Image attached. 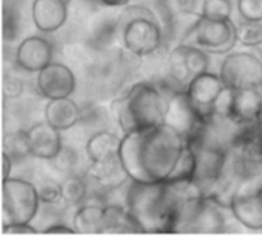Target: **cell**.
Segmentation results:
<instances>
[{"label": "cell", "mask_w": 262, "mask_h": 236, "mask_svg": "<svg viewBox=\"0 0 262 236\" xmlns=\"http://www.w3.org/2000/svg\"><path fill=\"white\" fill-rule=\"evenodd\" d=\"M81 118V111L69 97L54 98L45 108V120L58 131H68L74 127Z\"/></svg>", "instance_id": "2e32d148"}, {"label": "cell", "mask_w": 262, "mask_h": 236, "mask_svg": "<svg viewBox=\"0 0 262 236\" xmlns=\"http://www.w3.org/2000/svg\"><path fill=\"white\" fill-rule=\"evenodd\" d=\"M227 86L221 80L220 75L212 72H203L189 83L186 92L193 104V108L198 111V114L204 118L206 123H209L213 117V106L220 95L224 92Z\"/></svg>", "instance_id": "ba28073f"}, {"label": "cell", "mask_w": 262, "mask_h": 236, "mask_svg": "<svg viewBox=\"0 0 262 236\" xmlns=\"http://www.w3.org/2000/svg\"><path fill=\"white\" fill-rule=\"evenodd\" d=\"M98 3L104 5V6H111V8H117V6H126L129 3V0H97Z\"/></svg>", "instance_id": "d590c367"}, {"label": "cell", "mask_w": 262, "mask_h": 236, "mask_svg": "<svg viewBox=\"0 0 262 236\" xmlns=\"http://www.w3.org/2000/svg\"><path fill=\"white\" fill-rule=\"evenodd\" d=\"M5 233H37V229L31 224H15L3 229Z\"/></svg>", "instance_id": "d6a6232c"}, {"label": "cell", "mask_w": 262, "mask_h": 236, "mask_svg": "<svg viewBox=\"0 0 262 236\" xmlns=\"http://www.w3.org/2000/svg\"><path fill=\"white\" fill-rule=\"evenodd\" d=\"M121 38L124 48L138 57H146L157 52L163 43V29L160 20L134 18L121 28Z\"/></svg>", "instance_id": "52a82bcc"}, {"label": "cell", "mask_w": 262, "mask_h": 236, "mask_svg": "<svg viewBox=\"0 0 262 236\" xmlns=\"http://www.w3.org/2000/svg\"><path fill=\"white\" fill-rule=\"evenodd\" d=\"M183 51H184V61L192 75V80L193 77L209 71V57L204 49L196 48L193 45H183Z\"/></svg>", "instance_id": "603a6c76"}, {"label": "cell", "mask_w": 262, "mask_h": 236, "mask_svg": "<svg viewBox=\"0 0 262 236\" xmlns=\"http://www.w3.org/2000/svg\"><path fill=\"white\" fill-rule=\"evenodd\" d=\"M23 92V83L17 77H5L3 80V94L6 98H17Z\"/></svg>", "instance_id": "1f68e13d"}, {"label": "cell", "mask_w": 262, "mask_h": 236, "mask_svg": "<svg viewBox=\"0 0 262 236\" xmlns=\"http://www.w3.org/2000/svg\"><path fill=\"white\" fill-rule=\"evenodd\" d=\"M38 195H40V201L43 204H58L63 203V194H61V184L55 183V181H43L38 187Z\"/></svg>", "instance_id": "83f0119b"}, {"label": "cell", "mask_w": 262, "mask_h": 236, "mask_svg": "<svg viewBox=\"0 0 262 236\" xmlns=\"http://www.w3.org/2000/svg\"><path fill=\"white\" fill-rule=\"evenodd\" d=\"M196 8V0H169V9L175 15L193 14Z\"/></svg>", "instance_id": "4dcf8cb0"}, {"label": "cell", "mask_w": 262, "mask_h": 236, "mask_svg": "<svg viewBox=\"0 0 262 236\" xmlns=\"http://www.w3.org/2000/svg\"><path fill=\"white\" fill-rule=\"evenodd\" d=\"M5 152H8L12 158H25L31 155L29 140L26 131H17L11 134L5 140Z\"/></svg>", "instance_id": "484cf974"}, {"label": "cell", "mask_w": 262, "mask_h": 236, "mask_svg": "<svg viewBox=\"0 0 262 236\" xmlns=\"http://www.w3.org/2000/svg\"><path fill=\"white\" fill-rule=\"evenodd\" d=\"M43 233H75V230H74V227H68L64 224L57 223V224L49 226Z\"/></svg>", "instance_id": "836d02e7"}, {"label": "cell", "mask_w": 262, "mask_h": 236, "mask_svg": "<svg viewBox=\"0 0 262 236\" xmlns=\"http://www.w3.org/2000/svg\"><path fill=\"white\" fill-rule=\"evenodd\" d=\"M101 233H144L127 207L107 206L104 207V220Z\"/></svg>", "instance_id": "d6986e66"}, {"label": "cell", "mask_w": 262, "mask_h": 236, "mask_svg": "<svg viewBox=\"0 0 262 236\" xmlns=\"http://www.w3.org/2000/svg\"><path fill=\"white\" fill-rule=\"evenodd\" d=\"M121 138L109 131H101L94 134L86 143V155L91 163L106 161L120 157Z\"/></svg>", "instance_id": "ac0fdd59"}, {"label": "cell", "mask_w": 262, "mask_h": 236, "mask_svg": "<svg viewBox=\"0 0 262 236\" xmlns=\"http://www.w3.org/2000/svg\"><path fill=\"white\" fill-rule=\"evenodd\" d=\"M140 17H146V18H154L158 20V17L155 15L154 11H150L147 6L143 5H132V6H124L121 14H120V22H118V28L121 29L126 23H129L134 18H140Z\"/></svg>", "instance_id": "f1b7e54d"}, {"label": "cell", "mask_w": 262, "mask_h": 236, "mask_svg": "<svg viewBox=\"0 0 262 236\" xmlns=\"http://www.w3.org/2000/svg\"><path fill=\"white\" fill-rule=\"evenodd\" d=\"M167 77L172 81V88H175L177 91H186L189 83L192 81V75L186 66L184 61V51H183V45L177 46L167 60Z\"/></svg>", "instance_id": "44dd1931"}, {"label": "cell", "mask_w": 262, "mask_h": 236, "mask_svg": "<svg viewBox=\"0 0 262 236\" xmlns=\"http://www.w3.org/2000/svg\"><path fill=\"white\" fill-rule=\"evenodd\" d=\"M75 75L66 65L49 63L46 68L37 72V89L48 100L71 97L75 91Z\"/></svg>", "instance_id": "30bf717a"}, {"label": "cell", "mask_w": 262, "mask_h": 236, "mask_svg": "<svg viewBox=\"0 0 262 236\" xmlns=\"http://www.w3.org/2000/svg\"><path fill=\"white\" fill-rule=\"evenodd\" d=\"M230 212L238 223L252 230H262V172L241 183Z\"/></svg>", "instance_id": "5b68a950"}, {"label": "cell", "mask_w": 262, "mask_h": 236, "mask_svg": "<svg viewBox=\"0 0 262 236\" xmlns=\"http://www.w3.org/2000/svg\"><path fill=\"white\" fill-rule=\"evenodd\" d=\"M54 48L45 37L31 35L20 41L15 51L17 65L28 72H40L49 63H52Z\"/></svg>", "instance_id": "8fae6325"}, {"label": "cell", "mask_w": 262, "mask_h": 236, "mask_svg": "<svg viewBox=\"0 0 262 236\" xmlns=\"http://www.w3.org/2000/svg\"><path fill=\"white\" fill-rule=\"evenodd\" d=\"M262 86L232 89L229 120L238 124H249L259 120L262 112Z\"/></svg>", "instance_id": "4fadbf2b"}, {"label": "cell", "mask_w": 262, "mask_h": 236, "mask_svg": "<svg viewBox=\"0 0 262 236\" xmlns=\"http://www.w3.org/2000/svg\"><path fill=\"white\" fill-rule=\"evenodd\" d=\"M238 12L244 20L262 22V0H238Z\"/></svg>", "instance_id": "f546056e"}, {"label": "cell", "mask_w": 262, "mask_h": 236, "mask_svg": "<svg viewBox=\"0 0 262 236\" xmlns=\"http://www.w3.org/2000/svg\"><path fill=\"white\" fill-rule=\"evenodd\" d=\"M186 138L170 124L127 132L121 138L120 161L130 181H166L172 175L183 151Z\"/></svg>", "instance_id": "6da1fadb"}, {"label": "cell", "mask_w": 262, "mask_h": 236, "mask_svg": "<svg viewBox=\"0 0 262 236\" xmlns=\"http://www.w3.org/2000/svg\"><path fill=\"white\" fill-rule=\"evenodd\" d=\"M11 169H12V157L8 152L3 151V180L9 178Z\"/></svg>", "instance_id": "e575fe53"}, {"label": "cell", "mask_w": 262, "mask_h": 236, "mask_svg": "<svg viewBox=\"0 0 262 236\" xmlns=\"http://www.w3.org/2000/svg\"><path fill=\"white\" fill-rule=\"evenodd\" d=\"M236 37L238 43L247 48H256L262 45V22L243 20L236 25Z\"/></svg>", "instance_id": "cb8c5ba5"}, {"label": "cell", "mask_w": 262, "mask_h": 236, "mask_svg": "<svg viewBox=\"0 0 262 236\" xmlns=\"http://www.w3.org/2000/svg\"><path fill=\"white\" fill-rule=\"evenodd\" d=\"M221 206L209 198H203L193 215L183 224L178 233H223L226 232V217Z\"/></svg>", "instance_id": "7c38bea8"}, {"label": "cell", "mask_w": 262, "mask_h": 236, "mask_svg": "<svg viewBox=\"0 0 262 236\" xmlns=\"http://www.w3.org/2000/svg\"><path fill=\"white\" fill-rule=\"evenodd\" d=\"M38 189L20 178L3 180L2 187V223L3 229L15 224H29L40 207Z\"/></svg>", "instance_id": "3957f363"}, {"label": "cell", "mask_w": 262, "mask_h": 236, "mask_svg": "<svg viewBox=\"0 0 262 236\" xmlns=\"http://www.w3.org/2000/svg\"><path fill=\"white\" fill-rule=\"evenodd\" d=\"M220 77L230 89L262 86V61L250 52L229 54L220 68Z\"/></svg>", "instance_id": "8992f818"}, {"label": "cell", "mask_w": 262, "mask_h": 236, "mask_svg": "<svg viewBox=\"0 0 262 236\" xmlns=\"http://www.w3.org/2000/svg\"><path fill=\"white\" fill-rule=\"evenodd\" d=\"M259 118H261V120H262V112H261V117H259Z\"/></svg>", "instance_id": "74e56055"}, {"label": "cell", "mask_w": 262, "mask_h": 236, "mask_svg": "<svg viewBox=\"0 0 262 236\" xmlns=\"http://www.w3.org/2000/svg\"><path fill=\"white\" fill-rule=\"evenodd\" d=\"M61 194H63V203L66 206H77L86 198L88 187L80 177L69 175L61 183Z\"/></svg>", "instance_id": "7402d4cb"}, {"label": "cell", "mask_w": 262, "mask_h": 236, "mask_svg": "<svg viewBox=\"0 0 262 236\" xmlns=\"http://www.w3.org/2000/svg\"><path fill=\"white\" fill-rule=\"evenodd\" d=\"M192 34L196 45L212 54H226L238 43L236 25L232 18L213 20L200 15L192 26Z\"/></svg>", "instance_id": "277c9868"}, {"label": "cell", "mask_w": 262, "mask_h": 236, "mask_svg": "<svg viewBox=\"0 0 262 236\" xmlns=\"http://www.w3.org/2000/svg\"><path fill=\"white\" fill-rule=\"evenodd\" d=\"M89 177L104 189H117L130 180L120 161V157L100 163H91Z\"/></svg>", "instance_id": "e0dca14e"}, {"label": "cell", "mask_w": 262, "mask_h": 236, "mask_svg": "<svg viewBox=\"0 0 262 236\" xmlns=\"http://www.w3.org/2000/svg\"><path fill=\"white\" fill-rule=\"evenodd\" d=\"M169 97L154 83L134 84L117 104V118L124 134L166 123Z\"/></svg>", "instance_id": "7a4b0ae2"}, {"label": "cell", "mask_w": 262, "mask_h": 236, "mask_svg": "<svg viewBox=\"0 0 262 236\" xmlns=\"http://www.w3.org/2000/svg\"><path fill=\"white\" fill-rule=\"evenodd\" d=\"M232 9L230 0H204L201 15L213 20H227L232 18Z\"/></svg>", "instance_id": "4316f807"}, {"label": "cell", "mask_w": 262, "mask_h": 236, "mask_svg": "<svg viewBox=\"0 0 262 236\" xmlns=\"http://www.w3.org/2000/svg\"><path fill=\"white\" fill-rule=\"evenodd\" d=\"M195 154L192 151V147L186 143V147L172 172V175L169 177V180L166 181H183V180H193V174H195Z\"/></svg>", "instance_id": "d4e9b609"}, {"label": "cell", "mask_w": 262, "mask_h": 236, "mask_svg": "<svg viewBox=\"0 0 262 236\" xmlns=\"http://www.w3.org/2000/svg\"><path fill=\"white\" fill-rule=\"evenodd\" d=\"M103 220L104 207L88 204L75 212L72 218V227L75 233H101Z\"/></svg>", "instance_id": "ffe728a7"}, {"label": "cell", "mask_w": 262, "mask_h": 236, "mask_svg": "<svg viewBox=\"0 0 262 236\" xmlns=\"http://www.w3.org/2000/svg\"><path fill=\"white\" fill-rule=\"evenodd\" d=\"M26 132L32 157L38 160H54L63 151L61 131L51 126L46 120L32 124Z\"/></svg>", "instance_id": "5bb4252c"}, {"label": "cell", "mask_w": 262, "mask_h": 236, "mask_svg": "<svg viewBox=\"0 0 262 236\" xmlns=\"http://www.w3.org/2000/svg\"><path fill=\"white\" fill-rule=\"evenodd\" d=\"M63 2H64V3H69V2H71V0H63Z\"/></svg>", "instance_id": "8d00e7d4"}, {"label": "cell", "mask_w": 262, "mask_h": 236, "mask_svg": "<svg viewBox=\"0 0 262 236\" xmlns=\"http://www.w3.org/2000/svg\"><path fill=\"white\" fill-rule=\"evenodd\" d=\"M166 123L175 127L186 140L193 137L207 124L190 103L186 91L172 92V95L169 97Z\"/></svg>", "instance_id": "9c48e42d"}, {"label": "cell", "mask_w": 262, "mask_h": 236, "mask_svg": "<svg viewBox=\"0 0 262 236\" xmlns=\"http://www.w3.org/2000/svg\"><path fill=\"white\" fill-rule=\"evenodd\" d=\"M31 11L35 28L48 34L60 29L68 18V3L63 0H34Z\"/></svg>", "instance_id": "9a60e30c"}]
</instances>
